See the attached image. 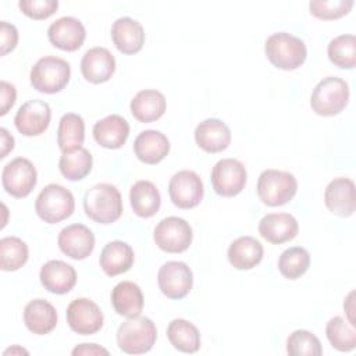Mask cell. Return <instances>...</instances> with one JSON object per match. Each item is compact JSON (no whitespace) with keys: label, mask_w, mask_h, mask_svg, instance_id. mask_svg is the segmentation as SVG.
Instances as JSON below:
<instances>
[{"label":"cell","mask_w":356,"mask_h":356,"mask_svg":"<svg viewBox=\"0 0 356 356\" xmlns=\"http://www.w3.org/2000/svg\"><path fill=\"white\" fill-rule=\"evenodd\" d=\"M83 209L89 218L99 224H111L122 214V197L111 184H97L89 188L83 196Z\"/></svg>","instance_id":"1"},{"label":"cell","mask_w":356,"mask_h":356,"mask_svg":"<svg viewBox=\"0 0 356 356\" xmlns=\"http://www.w3.org/2000/svg\"><path fill=\"white\" fill-rule=\"evenodd\" d=\"M264 53L274 67L292 71L305 63L307 49L300 38L288 32H277L266 39Z\"/></svg>","instance_id":"2"},{"label":"cell","mask_w":356,"mask_h":356,"mask_svg":"<svg viewBox=\"0 0 356 356\" xmlns=\"http://www.w3.org/2000/svg\"><path fill=\"white\" fill-rule=\"evenodd\" d=\"M157 339L156 324L145 316L128 317L117 330L118 348L128 355L149 352Z\"/></svg>","instance_id":"3"},{"label":"cell","mask_w":356,"mask_h":356,"mask_svg":"<svg viewBox=\"0 0 356 356\" xmlns=\"http://www.w3.org/2000/svg\"><path fill=\"white\" fill-rule=\"evenodd\" d=\"M70 63L56 56H44L39 58L29 74L33 89L49 95L63 90L70 82Z\"/></svg>","instance_id":"4"},{"label":"cell","mask_w":356,"mask_h":356,"mask_svg":"<svg viewBox=\"0 0 356 356\" xmlns=\"http://www.w3.org/2000/svg\"><path fill=\"white\" fill-rule=\"evenodd\" d=\"M349 102V85L339 76L323 78L310 96L313 111L323 117L339 114Z\"/></svg>","instance_id":"5"},{"label":"cell","mask_w":356,"mask_h":356,"mask_svg":"<svg viewBox=\"0 0 356 356\" xmlns=\"http://www.w3.org/2000/svg\"><path fill=\"white\" fill-rule=\"evenodd\" d=\"M257 196L270 206L277 207L292 200L298 191V181L293 174L281 170H264L257 179Z\"/></svg>","instance_id":"6"},{"label":"cell","mask_w":356,"mask_h":356,"mask_svg":"<svg viewBox=\"0 0 356 356\" xmlns=\"http://www.w3.org/2000/svg\"><path fill=\"white\" fill-rule=\"evenodd\" d=\"M75 209L71 191L58 184L46 185L36 197L35 211L47 224H56L68 218Z\"/></svg>","instance_id":"7"},{"label":"cell","mask_w":356,"mask_h":356,"mask_svg":"<svg viewBox=\"0 0 356 356\" xmlns=\"http://www.w3.org/2000/svg\"><path fill=\"white\" fill-rule=\"evenodd\" d=\"M192 227L181 217L170 216L159 221L153 239L156 245L167 253H182L192 243Z\"/></svg>","instance_id":"8"},{"label":"cell","mask_w":356,"mask_h":356,"mask_svg":"<svg viewBox=\"0 0 356 356\" xmlns=\"http://www.w3.org/2000/svg\"><path fill=\"white\" fill-rule=\"evenodd\" d=\"M210 179L217 195L232 197L243 191L248 181V172L239 160L221 159L214 164Z\"/></svg>","instance_id":"9"},{"label":"cell","mask_w":356,"mask_h":356,"mask_svg":"<svg viewBox=\"0 0 356 356\" xmlns=\"http://www.w3.org/2000/svg\"><path fill=\"white\" fill-rule=\"evenodd\" d=\"M38 181V172L31 160L15 157L7 163L1 172V184L6 192L14 197L28 196Z\"/></svg>","instance_id":"10"},{"label":"cell","mask_w":356,"mask_h":356,"mask_svg":"<svg viewBox=\"0 0 356 356\" xmlns=\"http://www.w3.org/2000/svg\"><path fill=\"white\" fill-rule=\"evenodd\" d=\"M204 188L202 178L191 170L175 172L168 182V195L171 202L179 209H193L203 199Z\"/></svg>","instance_id":"11"},{"label":"cell","mask_w":356,"mask_h":356,"mask_svg":"<svg viewBox=\"0 0 356 356\" xmlns=\"http://www.w3.org/2000/svg\"><path fill=\"white\" fill-rule=\"evenodd\" d=\"M67 323L79 335L96 334L103 327V312L88 298H76L67 306Z\"/></svg>","instance_id":"12"},{"label":"cell","mask_w":356,"mask_h":356,"mask_svg":"<svg viewBox=\"0 0 356 356\" xmlns=\"http://www.w3.org/2000/svg\"><path fill=\"white\" fill-rule=\"evenodd\" d=\"M157 284L168 299H182L192 289L193 274L184 261H167L157 273Z\"/></svg>","instance_id":"13"},{"label":"cell","mask_w":356,"mask_h":356,"mask_svg":"<svg viewBox=\"0 0 356 356\" xmlns=\"http://www.w3.org/2000/svg\"><path fill=\"white\" fill-rule=\"evenodd\" d=\"M51 118L50 106L40 99H32L25 102L14 117L17 129L25 136H38L43 134Z\"/></svg>","instance_id":"14"},{"label":"cell","mask_w":356,"mask_h":356,"mask_svg":"<svg viewBox=\"0 0 356 356\" xmlns=\"http://www.w3.org/2000/svg\"><path fill=\"white\" fill-rule=\"evenodd\" d=\"M60 250L74 260L86 259L95 249V235L83 224L64 227L57 238Z\"/></svg>","instance_id":"15"},{"label":"cell","mask_w":356,"mask_h":356,"mask_svg":"<svg viewBox=\"0 0 356 356\" xmlns=\"http://www.w3.org/2000/svg\"><path fill=\"white\" fill-rule=\"evenodd\" d=\"M47 38L54 47L64 51H75L83 44L86 32L78 18L61 17L50 24Z\"/></svg>","instance_id":"16"},{"label":"cell","mask_w":356,"mask_h":356,"mask_svg":"<svg viewBox=\"0 0 356 356\" xmlns=\"http://www.w3.org/2000/svg\"><path fill=\"white\" fill-rule=\"evenodd\" d=\"M327 209L339 217H350L355 213V182L350 178H334L324 191Z\"/></svg>","instance_id":"17"},{"label":"cell","mask_w":356,"mask_h":356,"mask_svg":"<svg viewBox=\"0 0 356 356\" xmlns=\"http://www.w3.org/2000/svg\"><path fill=\"white\" fill-rule=\"evenodd\" d=\"M115 71V58L106 47L89 49L81 60V72L90 83L107 82Z\"/></svg>","instance_id":"18"},{"label":"cell","mask_w":356,"mask_h":356,"mask_svg":"<svg viewBox=\"0 0 356 356\" xmlns=\"http://www.w3.org/2000/svg\"><path fill=\"white\" fill-rule=\"evenodd\" d=\"M299 231L296 218L289 213H268L259 222V234L267 242L281 245L292 241Z\"/></svg>","instance_id":"19"},{"label":"cell","mask_w":356,"mask_h":356,"mask_svg":"<svg viewBox=\"0 0 356 356\" xmlns=\"http://www.w3.org/2000/svg\"><path fill=\"white\" fill-rule=\"evenodd\" d=\"M196 145L207 153H220L231 143L228 125L218 118H206L195 129Z\"/></svg>","instance_id":"20"},{"label":"cell","mask_w":356,"mask_h":356,"mask_svg":"<svg viewBox=\"0 0 356 356\" xmlns=\"http://www.w3.org/2000/svg\"><path fill=\"white\" fill-rule=\"evenodd\" d=\"M39 278L44 289L51 293L63 295L75 286L76 271L71 264L63 260H50L42 266Z\"/></svg>","instance_id":"21"},{"label":"cell","mask_w":356,"mask_h":356,"mask_svg":"<svg viewBox=\"0 0 356 356\" xmlns=\"http://www.w3.org/2000/svg\"><path fill=\"white\" fill-rule=\"evenodd\" d=\"M111 39L121 53L135 54L143 47L145 31L136 19L131 17H121L111 25Z\"/></svg>","instance_id":"22"},{"label":"cell","mask_w":356,"mask_h":356,"mask_svg":"<svg viewBox=\"0 0 356 356\" xmlns=\"http://www.w3.org/2000/svg\"><path fill=\"white\" fill-rule=\"evenodd\" d=\"M135 156L145 164H157L170 152L168 138L156 129L142 131L134 142Z\"/></svg>","instance_id":"23"},{"label":"cell","mask_w":356,"mask_h":356,"mask_svg":"<svg viewBox=\"0 0 356 356\" xmlns=\"http://www.w3.org/2000/svg\"><path fill=\"white\" fill-rule=\"evenodd\" d=\"M129 136L128 121L118 115L111 114L93 125L95 140L106 149H120Z\"/></svg>","instance_id":"24"},{"label":"cell","mask_w":356,"mask_h":356,"mask_svg":"<svg viewBox=\"0 0 356 356\" xmlns=\"http://www.w3.org/2000/svg\"><path fill=\"white\" fill-rule=\"evenodd\" d=\"M135 260V253L131 245L122 241L108 242L100 253V267L108 277H115L127 273Z\"/></svg>","instance_id":"25"},{"label":"cell","mask_w":356,"mask_h":356,"mask_svg":"<svg viewBox=\"0 0 356 356\" xmlns=\"http://www.w3.org/2000/svg\"><path fill=\"white\" fill-rule=\"evenodd\" d=\"M263 245L253 236H239L231 242L227 256L231 266L236 270H252L263 259Z\"/></svg>","instance_id":"26"},{"label":"cell","mask_w":356,"mask_h":356,"mask_svg":"<svg viewBox=\"0 0 356 356\" xmlns=\"http://www.w3.org/2000/svg\"><path fill=\"white\" fill-rule=\"evenodd\" d=\"M24 323L36 335H46L57 325L56 307L44 299H33L24 309Z\"/></svg>","instance_id":"27"},{"label":"cell","mask_w":356,"mask_h":356,"mask_svg":"<svg viewBox=\"0 0 356 356\" xmlns=\"http://www.w3.org/2000/svg\"><path fill=\"white\" fill-rule=\"evenodd\" d=\"M165 97L156 89H145L138 92L131 100L129 108L139 122H153L165 113Z\"/></svg>","instance_id":"28"},{"label":"cell","mask_w":356,"mask_h":356,"mask_svg":"<svg viewBox=\"0 0 356 356\" xmlns=\"http://www.w3.org/2000/svg\"><path fill=\"white\" fill-rule=\"evenodd\" d=\"M111 305L117 314L125 317L139 316L143 309V293L132 281H121L111 291Z\"/></svg>","instance_id":"29"},{"label":"cell","mask_w":356,"mask_h":356,"mask_svg":"<svg viewBox=\"0 0 356 356\" xmlns=\"http://www.w3.org/2000/svg\"><path fill=\"white\" fill-rule=\"evenodd\" d=\"M129 200L134 213L142 218L153 217L161 204L159 189L153 182L146 179H140L131 186Z\"/></svg>","instance_id":"30"},{"label":"cell","mask_w":356,"mask_h":356,"mask_svg":"<svg viewBox=\"0 0 356 356\" xmlns=\"http://www.w3.org/2000/svg\"><path fill=\"white\" fill-rule=\"evenodd\" d=\"M85 140V122L79 114L67 113L58 121L57 145L63 153L82 147Z\"/></svg>","instance_id":"31"},{"label":"cell","mask_w":356,"mask_h":356,"mask_svg":"<svg viewBox=\"0 0 356 356\" xmlns=\"http://www.w3.org/2000/svg\"><path fill=\"white\" fill-rule=\"evenodd\" d=\"M167 338L177 350L184 353H195L200 348L197 327L185 318H174L168 324Z\"/></svg>","instance_id":"32"},{"label":"cell","mask_w":356,"mask_h":356,"mask_svg":"<svg viewBox=\"0 0 356 356\" xmlns=\"http://www.w3.org/2000/svg\"><path fill=\"white\" fill-rule=\"evenodd\" d=\"M93 165V157L85 147H79L74 152L63 153L58 161L60 172L70 181H81L90 171Z\"/></svg>","instance_id":"33"},{"label":"cell","mask_w":356,"mask_h":356,"mask_svg":"<svg viewBox=\"0 0 356 356\" xmlns=\"http://www.w3.org/2000/svg\"><path fill=\"white\" fill-rule=\"evenodd\" d=\"M325 334L332 348L339 352H350L356 348L355 325L341 316H335L328 320Z\"/></svg>","instance_id":"34"},{"label":"cell","mask_w":356,"mask_h":356,"mask_svg":"<svg viewBox=\"0 0 356 356\" xmlns=\"http://www.w3.org/2000/svg\"><path fill=\"white\" fill-rule=\"evenodd\" d=\"M28 260V245L18 236L0 239V267L3 271H17Z\"/></svg>","instance_id":"35"},{"label":"cell","mask_w":356,"mask_h":356,"mask_svg":"<svg viewBox=\"0 0 356 356\" xmlns=\"http://www.w3.org/2000/svg\"><path fill=\"white\" fill-rule=\"evenodd\" d=\"M330 61L339 67L352 70L356 65V38L355 35H339L327 47Z\"/></svg>","instance_id":"36"},{"label":"cell","mask_w":356,"mask_h":356,"mask_svg":"<svg viewBox=\"0 0 356 356\" xmlns=\"http://www.w3.org/2000/svg\"><path fill=\"white\" fill-rule=\"evenodd\" d=\"M310 266V254L305 248L292 246L284 250L278 259V270L288 280L300 278Z\"/></svg>","instance_id":"37"},{"label":"cell","mask_w":356,"mask_h":356,"mask_svg":"<svg viewBox=\"0 0 356 356\" xmlns=\"http://www.w3.org/2000/svg\"><path fill=\"white\" fill-rule=\"evenodd\" d=\"M286 352L291 356H320V339L307 330H295L286 339Z\"/></svg>","instance_id":"38"},{"label":"cell","mask_w":356,"mask_h":356,"mask_svg":"<svg viewBox=\"0 0 356 356\" xmlns=\"http://www.w3.org/2000/svg\"><path fill=\"white\" fill-rule=\"evenodd\" d=\"M353 4V0H313L309 3V10L314 17L330 21L346 15Z\"/></svg>","instance_id":"39"},{"label":"cell","mask_w":356,"mask_h":356,"mask_svg":"<svg viewBox=\"0 0 356 356\" xmlns=\"http://www.w3.org/2000/svg\"><path fill=\"white\" fill-rule=\"evenodd\" d=\"M19 10L29 18L33 19H46L51 17L57 8V0H19Z\"/></svg>","instance_id":"40"},{"label":"cell","mask_w":356,"mask_h":356,"mask_svg":"<svg viewBox=\"0 0 356 356\" xmlns=\"http://www.w3.org/2000/svg\"><path fill=\"white\" fill-rule=\"evenodd\" d=\"M18 43V31L13 24L7 21H0V54L6 56L13 51Z\"/></svg>","instance_id":"41"},{"label":"cell","mask_w":356,"mask_h":356,"mask_svg":"<svg viewBox=\"0 0 356 356\" xmlns=\"http://www.w3.org/2000/svg\"><path fill=\"white\" fill-rule=\"evenodd\" d=\"M0 92H1V107H0V115H6L8 110L14 106L17 99V90L15 86L7 81L0 82Z\"/></svg>","instance_id":"42"},{"label":"cell","mask_w":356,"mask_h":356,"mask_svg":"<svg viewBox=\"0 0 356 356\" xmlns=\"http://www.w3.org/2000/svg\"><path fill=\"white\" fill-rule=\"evenodd\" d=\"M74 356L78 355H90V356H96V355H108V350L106 348H102L96 343H81L78 346H75L71 352Z\"/></svg>","instance_id":"43"},{"label":"cell","mask_w":356,"mask_h":356,"mask_svg":"<svg viewBox=\"0 0 356 356\" xmlns=\"http://www.w3.org/2000/svg\"><path fill=\"white\" fill-rule=\"evenodd\" d=\"M0 136H1V153L0 157L4 159L8 152L14 149V138L8 134L6 128H0Z\"/></svg>","instance_id":"44"},{"label":"cell","mask_w":356,"mask_h":356,"mask_svg":"<svg viewBox=\"0 0 356 356\" xmlns=\"http://www.w3.org/2000/svg\"><path fill=\"white\" fill-rule=\"evenodd\" d=\"M8 353H11V355H14V353H21V355L24 353V355H28V350L19 348V346H13V348H8L7 350H4L3 355H8Z\"/></svg>","instance_id":"45"}]
</instances>
